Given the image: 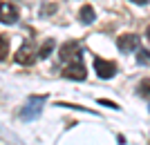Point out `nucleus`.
Returning <instances> with one entry per match:
<instances>
[{"label": "nucleus", "mask_w": 150, "mask_h": 145, "mask_svg": "<svg viewBox=\"0 0 150 145\" xmlns=\"http://www.w3.org/2000/svg\"><path fill=\"white\" fill-rule=\"evenodd\" d=\"M63 76H65V78H69V81H85L88 69H85L83 60H74V63H69L67 67L63 69Z\"/></svg>", "instance_id": "obj_1"}, {"label": "nucleus", "mask_w": 150, "mask_h": 145, "mask_svg": "<svg viewBox=\"0 0 150 145\" xmlns=\"http://www.w3.org/2000/svg\"><path fill=\"white\" fill-rule=\"evenodd\" d=\"M34 56H38V51H34L31 40H25L20 45V49L16 51V63L18 65H31L34 63Z\"/></svg>", "instance_id": "obj_2"}, {"label": "nucleus", "mask_w": 150, "mask_h": 145, "mask_svg": "<svg viewBox=\"0 0 150 145\" xmlns=\"http://www.w3.org/2000/svg\"><path fill=\"white\" fill-rule=\"evenodd\" d=\"M43 101H45V96H31V98H29V105L23 107L20 116H23L25 120L38 118V116H40V105H43Z\"/></svg>", "instance_id": "obj_3"}, {"label": "nucleus", "mask_w": 150, "mask_h": 145, "mask_svg": "<svg viewBox=\"0 0 150 145\" xmlns=\"http://www.w3.org/2000/svg\"><path fill=\"white\" fill-rule=\"evenodd\" d=\"M61 60H65V63H74V60H81V47H79V43L76 40H67V43L61 47Z\"/></svg>", "instance_id": "obj_4"}, {"label": "nucleus", "mask_w": 150, "mask_h": 145, "mask_svg": "<svg viewBox=\"0 0 150 145\" xmlns=\"http://www.w3.org/2000/svg\"><path fill=\"white\" fill-rule=\"evenodd\" d=\"M94 71L101 78H112L117 74V63L114 60H103V58H94Z\"/></svg>", "instance_id": "obj_5"}, {"label": "nucleus", "mask_w": 150, "mask_h": 145, "mask_svg": "<svg viewBox=\"0 0 150 145\" xmlns=\"http://www.w3.org/2000/svg\"><path fill=\"white\" fill-rule=\"evenodd\" d=\"M16 20H18V9H16V5L0 0V22L11 25V22H16Z\"/></svg>", "instance_id": "obj_6"}, {"label": "nucleus", "mask_w": 150, "mask_h": 145, "mask_svg": "<svg viewBox=\"0 0 150 145\" xmlns=\"http://www.w3.org/2000/svg\"><path fill=\"white\" fill-rule=\"evenodd\" d=\"M117 47H119L123 54H128V51H134L139 47V36H134V34H125V36H119V40H117Z\"/></svg>", "instance_id": "obj_7"}, {"label": "nucleus", "mask_w": 150, "mask_h": 145, "mask_svg": "<svg viewBox=\"0 0 150 145\" xmlns=\"http://www.w3.org/2000/svg\"><path fill=\"white\" fill-rule=\"evenodd\" d=\"M94 18H96V13H94L92 5H83L81 9H79V20H81V22L90 25V22H94Z\"/></svg>", "instance_id": "obj_8"}, {"label": "nucleus", "mask_w": 150, "mask_h": 145, "mask_svg": "<svg viewBox=\"0 0 150 145\" xmlns=\"http://www.w3.org/2000/svg\"><path fill=\"white\" fill-rule=\"evenodd\" d=\"M54 47H56V43H54V38H47V40L43 43V47L38 49V58H47V56H50V51L54 49Z\"/></svg>", "instance_id": "obj_9"}, {"label": "nucleus", "mask_w": 150, "mask_h": 145, "mask_svg": "<svg viewBox=\"0 0 150 145\" xmlns=\"http://www.w3.org/2000/svg\"><path fill=\"white\" fill-rule=\"evenodd\" d=\"M9 56V36L0 34V60H7Z\"/></svg>", "instance_id": "obj_10"}, {"label": "nucleus", "mask_w": 150, "mask_h": 145, "mask_svg": "<svg viewBox=\"0 0 150 145\" xmlns=\"http://www.w3.org/2000/svg\"><path fill=\"white\" fill-rule=\"evenodd\" d=\"M137 92L141 96H150V78H144V81L137 85Z\"/></svg>", "instance_id": "obj_11"}, {"label": "nucleus", "mask_w": 150, "mask_h": 145, "mask_svg": "<svg viewBox=\"0 0 150 145\" xmlns=\"http://www.w3.org/2000/svg\"><path fill=\"white\" fill-rule=\"evenodd\" d=\"M137 60H139V63H144V65H150V51L139 49L137 51Z\"/></svg>", "instance_id": "obj_12"}, {"label": "nucleus", "mask_w": 150, "mask_h": 145, "mask_svg": "<svg viewBox=\"0 0 150 145\" xmlns=\"http://www.w3.org/2000/svg\"><path fill=\"white\" fill-rule=\"evenodd\" d=\"M99 105H105V107H112V109H119V105L112 101H105V98H99Z\"/></svg>", "instance_id": "obj_13"}, {"label": "nucleus", "mask_w": 150, "mask_h": 145, "mask_svg": "<svg viewBox=\"0 0 150 145\" xmlns=\"http://www.w3.org/2000/svg\"><path fill=\"white\" fill-rule=\"evenodd\" d=\"M130 2H134V5H148L150 0H130Z\"/></svg>", "instance_id": "obj_14"}, {"label": "nucleus", "mask_w": 150, "mask_h": 145, "mask_svg": "<svg viewBox=\"0 0 150 145\" xmlns=\"http://www.w3.org/2000/svg\"><path fill=\"white\" fill-rule=\"evenodd\" d=\"M146 38H148V43H150V25H148V29H146Z\"/></svg>", "instance_id": "obj_15"}]
</instances>
